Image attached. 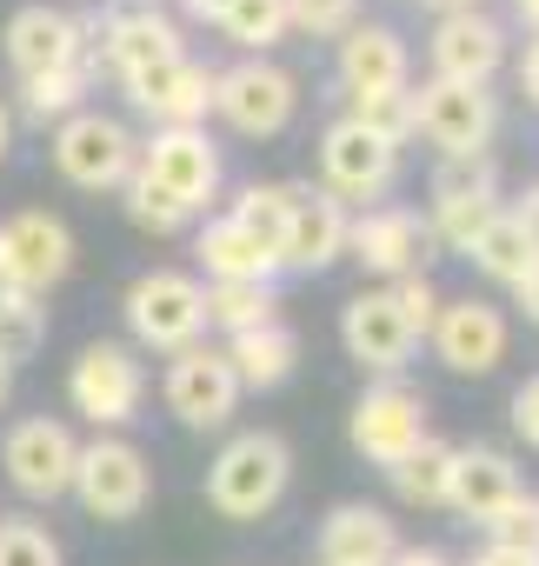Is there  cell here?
I'll return each mask as SVG.
<instances>
[{
    "label": "cell",
    "mask_w": 539,
    "mask_h": 566,
    "mask_svg": "<svg viewBox=\"0 0 539 566\" xmlns=\"http://www.w3.org/2000/svg\"><path fill=\"white\" fill-rule=\"evenodd\" d=\"M294 107H300L294 74L274 67L266 54H253V61H240V67H226V74L213 81V114H220L233 134H253V140L281 134V127L294 120Z\"/></svg>",
    "instance_id": "3"
},
{
    "label": "cell",
    "mask_w": 539,
    "mask_h": 566,
    "mask_svg": "<svg viewBox=\"0 0 539 566\" xmlns=\"http://www.w3.org/2000/svg\"><path fill=\"white\" fill-rule=\"evenodd\" d=\"M0 566H61V546L34 520H0Z\"/></svg>",
    "instance_id": "38"
},
{
    "label": "cell",
    "mask_w": 539,
    "mask_h": 566,
    "mask_svg": "<svg viewBox=\"0 0 539 566\" xmlns=\"http://www.w3.org/2000/svg\"><path fill=\"white\" fill-rule=\"evenodd\" d=\"M213 67H200V61H160V67H147V74H134L127 81V101L140 107V114H154L160 127H200L207 114H213Z\"/></svg>",
    "instance_id": "15"
},
{
    "label": "cell",
    "mask_w": 539,
    "mask_h": 566,
    "mask_svg": "<svg viewBox=\"0 0 539 566\" xmlns=\"http://www.w3.org/2000/svg\"><path fill=\"white\" fill-rule=\"evenodd\" d=\"M340 87L353 101L400 94L406 87V41L393 28H347L340 34Z\"/></svg>",
    "instance_id": "21"
},
{
    "label": "cell",
    "mask_w": 539,
    "mask_h": 566,
    "mask_svg": "<svg viewBox=\"0 0 539 566\" xmlns=\"http://www.w3.org/2000/svg\"><path fill=\"white\" fill-rule=\"evenodd\" d=\"M193 253H200V266H207V287H213V280H274V273H281V260L260 253L226 213L200 227V247H193Z\"/></svg>",
    "instance_id": "26"
},
{
    "label": "cell",
    "mask_w": 539,
    "mask_h": 566,
    "mask_svg": "<svg viewBox=\"0 0 539 566\" xmlns=\"http://www.w3.org/2000/svg\"><path fill=\"white\" fill-rule=\"evenodd\" d=\"M387 566H453V559H446L440 546H400V553H393Z\"/></svg>",
    "instance_id": "43"
},
{
    "label": "cell",
    "mask_w": 539,
    "mask_h": 566,
    "mask_svg": "<svg viewBox=\"0 0 539 566\" xmlns=\"http://www.w3.org/2000/svg\"><path fill=\"white\" fill-rule=\"evenodd\" d=\"M493 546H512V553H539V493H519L506 513L486 520Z\"/></svg>",
    "instance_id": "40"
},
{
    "label": "cell",
    "mask_w": 539,
    "mask_h": 566,
    "mask_svg": "<svg viewBox=\"0 0 539 566\" xmlns=\"http://www.w3.org/2000/svg\"><path fill=\"white\" fill-rule=\"evenodd\" d=\"M519 467L499 453V447H453V480H446V506L466 513V520H493L519 500Z\"/></svg>",
    "instance_id": "19"
},
{
    "label": "cell",
    "mask_w": 539,
    "mask_h": 566,
    "mask_svg": "<svg viewBox=\"0 0 539 566\" xmlns=\"http://www.w3.org/2000/svg\"><path fill=\"white\" fill-rule=\"evenodd\" d=\"M180 8H187L193 21H213V28H220V14H226V0H180Z\"/></svg>",
    "instance_id": "47"
},
{
    "label": "cell",
    "mask_w": 539,
    "mask_h": 566,
    "mask_svg": "<svg viewBox=\"0 0 539 566\" xmlns=\"http://www.w3.org/2000/svg\"><path fill=\"white\" fill-rule=\"evenodd\" d=\"M287 28L314 41H340L347 28H360V0H287Z\"/></svg>",
    "instance_id": "36"
},
{
    "label": "cell",
    "mask_w": 539,
    "mask_h": 566,
    "mask_svg": "<svg viewBox=\"0 0 539 566\" xmlns=\"http://www.w3.org/2000/svg\"><path fill=\"white\" fill-rule=\"evenodd\" d=\"M426 440V400L413 394V387H373L360 407H353V447L387 473V467H400L413 447Z\"/></svg>",
    "instance_id": "14"
},
{
    "label": "cell",
    "mask_w": 539,
    "mask_h": 566,
    "mask_svg": "<svg viewBox=\"0 0 539 566\" xmlns=\"http://www.w3.org/2000/svg\"><path fill=\"white\" fill-rule=\"evenodd\" d=\"M353 120H360L367 134H380L387 147H400V140L413 134V94L400 87V94H373V101H353Z\"/></svg>",
    "instance_id": "37"
},
{
    "label": "cell",
    "mask_w": 539,
    "mask_h": 566,
    "mask_svg": "<svg viewBox=\"0 0 539 566\" xmlns=\"http://www.w3.org/2000/svg\"><path fill=\"white\" fill-rule=\"evenodd\" d=\"M67 493H74L94 520H134V513L147 506L154 480H147L140 447H127V440L101 433L94 447H81V453H74V486H67Z\"/></svg>",
    "instance_id": "4"
},
{
    "label": "cell",
    "mask_w": 539,
    "mask_h": 566,
    "mask_svg": "<svg viewBox=\"0 0 539 566\" xmlns=\"http://www.w3.org/2000/svg\"><path fill=\"white\" fill-rule=\"evenodd\" d=\"M274 321H281L274 280H213L207 287V327H220L226 340L253 334V327H274Z\"/></svg>",
    "instance_id": "27"
},
{
    "label": "cell",
    "mask_w": 539,
    "mask_h": 566,
    "mask_svg": "<svg viewBox=\"0 0 539 566\" xmlns=\"http://www.w3.org/2000/svg\"><path fill=\"white\" fill-rule=\"evenodd\" d=\"M519 14H526V28L539 34V0H519Z\"/></svg>",
    "instance_id": "50"
},
{
    "label": "cell",
    "mask_w": 539,
    "mask_h": 566,
    "mask_svg": "<svg viewBox=\"0 0 539 566\" xmlns=\"http://www.w3.org/2000/svg\"><path fill=\"white\" fill-rule=\"evenodd\" d=\"M140 174L160 180L187 213H207V200L220 193V147L200 127H160L140 147Z\"/></svg>",
    "instance_id": "10"
},
{
    "label": "cell",
    "mask_w": 539,
    "mask_h": 566,
    "mask_svg": "<svg viewBox=\"0 0 539 566\" xmlns=\"http://www.w3.org/2000/svg\"><path fill=\"white\" fill-rule=\"evenodd\" d=\"M433 347L453 374H493L506 360V314L486 301H440L433 314Z\"/></svg>",
    "instance_id": "16"
},
{
    "label": "cell",
    "mask_w": 539,
    "mask_h": 566,
    "mask_svg": "<svg viewBox=\"0 0 539 566\" xmlns=\"http://www.w3.org/2000/svg\"><path fill=\"white\" fill-rule=\"evenodd\" d=\"M67 266H74V233H67V220L28 207V213H14L8 227H0V273L14 280V294L41 301L54 280H67Z\"/></svg>",
    "instance_id": "8"
},
{
    "label": "cell",
    "mask_w": 539,
    "mask_h": 566,
    "mask_svg": "<svg viewBox=\"0 0 539 566\" xmlns=\"http://www.w3.org/2000/svg\"><path fill=\"white\" fill-rule=\"evenodd\" d=\"M8 147H14V120H8V107H0V160H8Z\"/></svg>",
    "instance_id": "48"
},
{
    "label": "cell",
    "mask_w": 539,
    "mask_h": 566,
    "mask_svg": "<svg viewBox=\"0 0 539 566\" xmlns=\"http://www.w3.org/2000/svg\"><path fill=\"white\" fill-rule=\"evenodd\" d=\"M220 34L233 48H246V54H266V48L287 34V0H226Z\"/></svg>",
    "instance_id": "31"
},
{
    "label": "cell",
    "mask_w": 539,
    "mask_h": 566,
    "mask_svg": "<svg viewBox=\"0 0 539 566\" xmlns=\"http://www.w3.org/2000/svg\"><path fill=\"white\" fill-rule=\"evenodd\" d=\"M499 61H506V34H499V21H486L479 8H466V14H440V28H433V81L486 87Z\"/></svg>",
    "instance_id": "18"
},
{
    "label": "cell",
    "mask_w": 539,
    "mask_h": 566,
    "mask_svg": "<svg viewBox=\"0 0 539 566\" xmlns=\"http://www.w3.org/2000/svg\"><path fill=\"white\" fill-rule=\"evenodd\" d=\"M453 200H499V167H493V154H453V160H440V174H433V207H453Z\"/></svg>",
    "instance_id": "32"
},
{
    "label": "cell",
    "mask_w": 539,
    "mask_h": 566,
    "mask_svg": "<svg viewBox=\"0 0 539 566\" xmlns=\"http://www.w3.org/2000/svg\"><path fill=\"white\" fill-rule=\"evenodd\" d=\"M393 314H400V327L413 334V347H420V334H433V314H440V294H433V280L426 273H406V280H393Z\"/></svg>",
    "instance_id": "39"
},
{
    "label": "cell",
    "mask_w": 539,
    "mask_h": 566,
    "mask_svg": "<svg viewBox=\"0 0 539 566\" xmlns=\"http://www.w3.org/2000/svg\"><path fill=\"white\" fill-rule=\"evenodd\" d=\"M8 61H14L21 81L67 67L74 61V14H61V8H21L8 21Z\"/></svg>",
    "instance_id": "24"
},
{
    "label": "cell",
    "mask_w": 539,
    "mask_h": 566,
    "mask_svg": "<svg viewBox=\"0 0 539 566\" xmlns=\"http://www.w3.org/2000/svg\"><path fill=\"white\" fill-rule=\"evenodd\" d=\"M512 301L526 307V321H539V266H532L526 280H512Z\"/></svg>",
    "instance_id": "45"
},
{
    "label": "cell",
    "mask_w": 539,
    "mask_h": 566,
    "mask_svg": "<svg viewBox=\"0 0 539 566\" xmlns=\"http://www.w3.org/2000/svg\"><path fill=\"white\" fill-rule=\"evenodd\" d=\"M81 94H87V81H81L74 67H54V74H28V81H21V107H28L34 120H67V114H81Z\"/></svg>",
    "instance_id": "35"
},
{
    "label": "cell",
    "mask_w": 539,
    "mask_h": 566,
    "mask_svg": "<svg viewBox=\"0 0 539 566\" xmlns=\"http://www.w3.org/2000/svg\"><path fill=\"white\" fill-rule=\"evenodd\" d=\"M387 480H393V493L406 500V506H446V480H453V447L446 440H420L400 467H387Z\"/></svg>",
    "instance_id": "29"
},
{
    "label": "cell",
    "mask_w": 539,
    "mask_h": 566,
    "mask_svg": "<svg viewBox=\"0 0 539 566\" xmlns=\"http://www.w3.org/2000/svg\"><path fill=\"white\" fill-rule=\"evenodd\" d=\"M393 167H400V147H387L380 134H367L353 114L334 120L327 140H320V174H327L334 200H380L393 187Z\"/></svg>",
    "instance_id": "11"
},
{
    "label": "cell",
    "mask_w": 539,
    "mask_h": 566,
    "mask_svg": "<svg viewBox=\"0 0 539 566\" xmlns=\"http://www.w3.org/2000/svg\"><path fill=\"white\" fill-rule=\"evenodd\" d=\"M473 566H539V553H512V546H486Z\"/></svg>",
    "instance_id": "44"
},
{
    "label": "cell",
    "mask_w": 539,
    "mask_h": 566,
    "mask_svg": "<svg viewBox=\"0 0 539 566\" xmlns=\"http://www.w3.org/2000/svg\"><path fill=\"white\" fill-rule=\"evenodd\" d=\"M101 61L134 81L160 61H180V28L167 14H107V34H101Z\"/></svg>",
    "instance_id": "23"
},
{
    "label": "cell",
    "mask_w": 539,
    "mask_h": 566,
    "mask_svg": "<svg viewBox=\"0 0 539 566\" xmlns=\"http://www.w3.org/2000/svg\"><path fill=\"white\" fill-rule=\"evenodd\" d=\"M67 394H74V407H81L94 427H127V420L140 413L147 374H140L134 347L94 340V347H81V360H74V374H67Z\"/></svg>",
    "instance_id": "7"
},
{
    "label": "cell",
    "mask_w": 539,
    "mask_h": 566,
    "mask_svg": "<svg viewBox=\"0 0 539 566\" xmlns=\"http://www.w3.org/2000/svg\"><path fill=\"white\" fill-rule=\"evenodd\" d=\"M41 347H47V307L41 301H14V307H0V367H28V360H41Z\"/></svg>",
    "instance_id": "34"
},
{
    "label": "cell",
    "mask_w": 539,
    "mask_h": 566,
    "mask_svg": "<svg viewBox=\"0 0 539 566\" xmlns=\"http://www.w3.org/2000/svg\"><path fill=\"white\" fill-rule=\"evenodd\" d=\"M519 87H526V101L539 107V41L526 48V61H519Z\"/></svg>",
    "instance_id": "46"
},
{
    "label": "cell",
    "mask_w": 539,
    "mask_h": 566,
    "mask_svg": "<svg viewBox=\"0 0 539 566\" xmlns=\"http://www.w3.org/2000/svg\"><path fill=\"white\" fill-rule=\"evenodd\" d=\"M287 473H294V453L281 433H240L207 467V506L220 520H260L287 493Z\"/></svg>",
    "instance_id": "1"
},
{
    "label": "cell",
    "mask_w": 539,
    "mask_h": 566,
    "mask_svg": "<svg viewBox=\"0 0 539 566\" xmlns=\"http://www.w3.org/2000/svg\"><path fill=\"white\" fill-rule=\"evenodd\" d=\"M512 220H519V233H526V247L539 253V187H532V193H526V200L512 207Z\"/></svg>",
    "instance_id": "42"
},
{
    "label": "cell",
    "mask_w": 539,
    "mask_h": 566,
    "mask_svg": "<svg viewBox=\"0 0 539 566\" xmlns=\"http://www.w3.org/2000/svg\"><path fill=\"white\" fill-rule=\"evenodd\" d=\"M74 433L61 420H21L8 433V447H0V467H8V480L28 493V500H61L74 486Z\"/></svg>",
    "instance_id": "13"
},
{
    "label": "cell",
    "mask_w": 539,
    "mask_h": 566,
    "mask_svg": "<svg viewBox=\"0 0 539 566\" xmlns=\"http://www.w3.org/2000/svg\"><path fill=\"white\" fill-rule=\"evenodd\" d=\"M134 160H140V147H134V134L114 114H67L61 134H54V167L74 187H87V193L120 187L134 174Z\"/></svg>",
    "instance_id": "6"
},
{
    "label": "cell",
    "mask_w": 539,
    "mask_h": 566,
    "mask_svg": "<svg viewBox=\"0 0 539 566\" xmlns=\"http://www.w3.org/2000/svg\"><path fill=\"white\" fill-rule=\"evenodd\" d=\"M340 340H347V354L367 367V374H400L406 367V354H413V334L400 327V314H393V294L380 287V294H353L347 301V314H340Z\"/></svg>",
    "instance_id": "20"
},
{
    "label": "cell",
    "mask_w": 539,
    "mask_h": 566,
    "mask_svg": "<svg viewBox=\"0 0 539 566\" xmlns=\"http://www.w3.org/2000/svg\"><path fill=\"white\" fill-rule=\"evenodd\" d=\"M347 200H334L327 187H294V207H287V247H281V266L294 273H320L347 253Z\"/></svg>",
    "instance_id": "17"
},
{
    "label": "cell",
    "mask_w": 539,
    "mask_h": 566,
    "mask_svg": "<svg viewBox=\"0 0 539 566\" xmlns=\"http://www.w3.org/2000/svg\"><path fill=\"white\" fill-rule=\"evenodd\" d=\"M433 227L413 213V207H373L360 220H347V253L367 266V273H387V280H406V273H426L433 260Z\"/></svg>",
    "instance_id": "9"
},
{
    "label": "cell",
    "mask_w": 539,
    "mask_h": 566,
    "mask_svg": "<svg viewBox=\"0 0 539 566\" xmlns=\"http://www.w3.org/2000/svg\"><path fill=\"white\" fill-rule=\"evenodd\" d=\"M127 327L154 354L200 347V334H207V287H200L193 273L154 266V273H140L134 287H127Z\"/></svg>",
    "instance_id": "2"
},
{
    "label": "cell",
    "mask_w": 539,
    "mask_h": 566,
    "mask_svg": "<svg viewBox=\"0 0 539 566\" xmlns=\"http://www.w3.org/2000/svg\"><path fill=\"white\" fill-rule=\"evenodd\" d=\"M120 193H127V220H134L140 233H180V227L193 220V213H187L160 180H147V174H140V160H134V174L120 180Z\"/></svg>",
    "instance_id": "33"
},
{
    "label": "cell",
    "mask_w": 539,
    "mask_h": 566,
    "mask_svg": "<svg viewBox=\"0 0 539 566\" xmlns=\"http://www.w3.org/2000/svg\"><path fill=\"white\" fill-rule=\"evenodd\" d=\"M226 367H233V380L240 387H281L294 367H300V340H294V327H253V334H233L226 340Z\"/></svg>",
    "instance_id": "25"
},
{
    "label": "cell",
    "mask_w": 539,
    "mask_h": 566,
    "mask_svg": "<svg viewBox=\"0 0 539 566\" xmlns=\"http://www.w3.org/2000/svg\"><path fill=\"white\" fill-rule=\"evenodd\" d=\"M14 301H21V294H14V280H8V273H0V307H14Z\"/></svg>",
    "instance_id": "51"
},
{
    "label": "cell",
    "mask_w": 539,
    "mask_h": 566,
    "mask_svg": "<svg viewBox=\"0 0 539 566\" xmlns=\"http://www.w3.org/2000/svg\"><path fill=\"white\" fill-rule=\"evenodd\" d=\"M512 427H519L526 447H539V374L519 380V394H512Z\"/></svg>",
    "instance_id": "41"
},
{
    "label": "cell",
    "mask_w": 539,
    "mask_h": 566,
    "mask_svg": "<svg viewBox=\"0 0 539 566\" xmlns=\"http://www.w3.org/2000/svg\"><path fill=\"white\" fill-rule=\"evenodd\" d=\"M426 8H440V14H466L473 0H426Z\"/></svg>",
    "instance_id": "49"
},
{
    "label": "cell",
    "mask_w": 539,
    "mask_h": 566,
    "mask_svg": "<svg viewBox=\"0 0 539 566\" xmlns=\"http://www.w3.org/2000/svg\"><path fill=\"white\" fill-rule=\"evenodd\" d=\"M466 260H473V266H479L486 280H499V287H512V280H526V273L539 266V253L526 247V233H519V220H512L506 207H499V213L486 220V233H479V240L466 247Z\"/></svg>",
    "instance_id": "28"
},
{
    "label": "cell",
    "mask_w": 539,
    "mask_h": 566,
    "mask_svg": "<svg viewBox=\"0 0 539 566\" xmlns=\"http://www.w3.org/2000/svg\"><path fill=\"white\" fill-rule=\"evenodd\" d=\"M499 127V107L486 87H466V81H426L413 94V134H426L446 160L453 154H486Z\"/></svg>",
    "instance_id": "5"
},
{
    "label": "cell",
    "mask_w": 539,
    "mask_h": 566,
    "mask_svg": "<svg viewBox=\"0 0 539 566\" xmlns=\"http://www.w3.org/2000/svg\"><path fill=\"white\" fill-rule=\"evenodd\" d=\"M0 407H8V367H0Z\"/></svg>",
    "instance_id": "52"
},
{
    "label": "cell",
    "mask_w": 539,
    "mask_h": 566,
    "mask_svg": "<svg viewBox=\"0 0 539 566\" xmlns=\"http://www.w3.org/2000/svg\"><path fill=\"white\" fill-rule=\"evenodd\" d=\"M167 407L200 433L226 427L233 407H240V380L226 367V347H180L173 367H167Z\"/></svg>",
    "instance_id": "12"
},
{
    "label": "cell",
    "mask_w": 539,
    "mask_h": 566,
    "mask_svg": "<svg viewBox=\"0 0 539 566\" xmlns=\"http://www.w3.org/2000/svg\"><path fill=\"white\" fill-rule=\"evenodd\" d=\"M287 207H294V187H246L226 220H233L260 253L281 260V247H287Z\"/></svg>",
    "instance_id": "30"
},
{
    "label": "cell",
    "mask_w": 539,
    "mask_h": 566,
    "mask_svg": "<svg viewBox=\"0 0 539 566\" xmlns=\"http://www.w3.org/2000/svg\"><path fill=\"white\" fill-rule=\"evenodd\" d=\"M400 553V533L380 506H334L320 526V566H387Z\"/></svg>",
    "instance_id": "22"
}]
</instances>
